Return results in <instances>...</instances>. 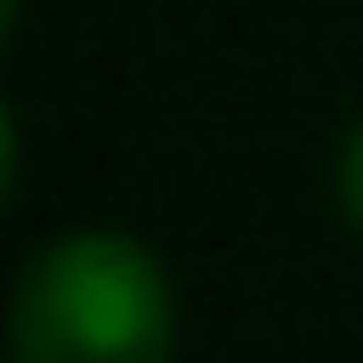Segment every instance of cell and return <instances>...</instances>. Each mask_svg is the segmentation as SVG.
Wrapping results in <instances>:
<instances>
[{
  "instance_id": "3",
  "label": "cell",
  "mask_w": 363,
  "mask_h": 363,
  "mask_svg": "<svg viewBox=\"0 0 363 363\" xmlns=\"http://www.w3.org/2000/svg\"><path fill=\"white\" fill-rule=\"evenodd\" d=\"M0 9H9V16H16V9H25V0H0Z\"/></svg>"
},
{
  "instance_id": "2",
  "label": "cell",
  "mask_w": 363,
  "mask_h": 363,
  "mask_svg": "<svg viewBox=\"0 0 363 363\" xmlns=\"http://www.w3.org/2000/svg\"><path fill=\"white\" fill-rule=\"evenodd\" d=\"M339 210H347V226L363 234V121L347 130V145H339Z\"/></svg>"
},
{
  "instance_id": "1",
  "label": "cell",
  "mask_w": 363,
  "mask_h": 363,
  "mask_svg": "<svg viewBox=\"0 0 363 363\" xmlns=\"http://www.w3.org/2000/svg\"><path fill=\"white\" fill-rule=\"evenodd\" d=\"M178 291L162 259L113 226L57 234L9 291V363H169Z\"/></svg>"
}]
</instances>
